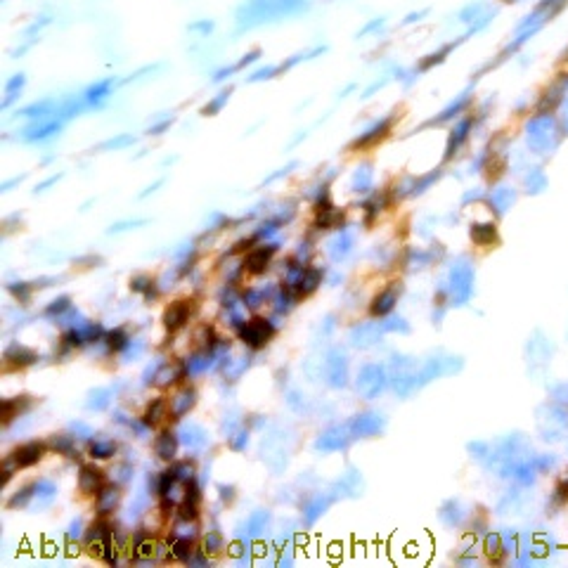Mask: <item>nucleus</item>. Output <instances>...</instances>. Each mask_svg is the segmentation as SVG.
<instances>
[{
    "label": "nucleus",
    "instance_id": "obj_9",
    "mask_svg": "<svg viewBox=\"0 0 568 568\" xmlns=\"http://www.w3.org/2000/svg\"><path fill=\"white\" fill-rule=\"evenodd\" d=\"M197 401H199V393H197L195 386H190V384L180 386V389L173 393L171 398H168V403H171V415H168V420H171V422H183L185 417L195 410Z\"/></svg>",
    "mask_w": 568,
    "mask_h": 568
},
{
    "label": "nucleus",
    "instance_id": "obj_18",
    "mask_svg": "<svg viewBox=\"0 0 568 568\" xmlns=\"http://www.w3.org/2000/svg\"><path fill=\"white\" fill-rule=\"evenodd\" d=\"M334 500H336V497L334 495H327V492H317V495L310 497V500L303 504V511H301L303 526L305 528H313L315 523L320 521L324 514H327V509L332 507Z\"/></svg>",
    "mask_w": 568,
    "mask_h": 568
},
{
    "label": "nucleus",
    "instance_id": "obj_44",
    "mask_svg": "<svg viewBox=\"0 0 568 568\" xmlns=\"http://www.w3.org/2000/svg\"><path fill=\"white\" fill-rule=\"evenodd\" d=\"M133 478H135V469H133V464H130V462H118V464L114 466V471H111V480L118 483V485L133 483Z\"/></svg>",
    "mask_w": 568,
    "mask_h": 568
},
{
    "label": "nucleus",
    "instance_id": "obj_25",
    "mask_svg": "<svg viewBox=\"0 0 568 568\" xmlns=\"http://www.w3.org/2000/svg\"><path fill=\"white\" fill-rule=\"evenodd\" d=\"M185 379V374H183V363L180 365H173V363H161L159 367V372H157V377H154V386L157 389H171V386H176L180 384Z\"/></svg>",
    "mask_w": 568,
    "mask_h": 568
},
{
    "label": "nucleus",
    "instance_id": "obj_40",
    "mask_svg": "<svg viewBox=\"0 0 568 568\" xmlns=\"http://www.w3.org/2000/svg\"><path fill=\"white\" fill-rule=\"evenodd\" d=\"M296 301V296L291 294L289 289H279L277 294H275L272 298V310H275V315H289L291 310H294V303Z\"/></svg>",
    "mask_w": 568,
    "mask_h": 568
},
{
    "label": "nucleus",
    "instance_id": "obj_39",
    "mask_svg": "<svg viewBox=\"0 0 568 568\" xmlns=\"http://www.w3.org/2000/svg\"><path fill=\"white\" fill-rule=\"evenodd\" d=\"M171 469H173V473H176L178 483H183V485L197 478V464L192 459H176V462H171Z\"/></svg>",
    "mask_w": 568,
    "mask_h": 568
},
{
    "label": "nucleus",
    "instance_id": "obj_28",
    "mask_svg": "<svg viewBox=\"0 0 568 568\" xmlns=\"http://www.w3.org/2000/svg\"><path fill=\"white\" fill-rule=\"evenodd\" d=\"M31 396H17V398H8L3 401V424L8 427L12 420H17L20 415L31 410Z\"/></svg>",
    "mask_w": 568,
    "mask_h": 568
},
{
    "label": "nucleus",
    "instance_id": "obj_31",
    "mask_svg": "<svg viewBox=\"0 0 568 568\" xmlns=\"http://www.w3.org/2000/svg\"><path fill=\"white\" fill-rule=\"evenodd\" d=\"M130 291H135V294H142L147 303H152L154 298L159 296L157 282H154L149 275H137V277L130 279Z\"/></svg>",
    "mask_w": 568,
    "mask_h": 568
},
{
    "label": "nucleus",
    "instance_id": "obj_24",
    "mask_svg": "<svg viewBox=\"0 0 568 568\" xmlns=\"http://www.w3.org/2000/svg\"><path fill=\"white\" fill-rule=\"evenodd\" d=\"M396 303H398V291L393 289V286H389V289L379 291V294L372 298L370 313L374 317H386L396 310Z\"/></svg>",
    "mask_w": 568,
    "mask_h": 568
},
{
    "label": "nucleus",
    "instance_id": "obj_12",
    "mask_svg": "<svg viewBox=\"0 0 568 568\" xmlns=\"http://www.w3.org/2000/svg\"><path fill=\"white\" fill-rule=\"evenodd\" d=\"M3 360H5V365H8L10 370H27V367L39 363V353H36L34 348H29L27 343L12 341L10 346L5 348Z\"/></svg>",
    "mask_w": 568,
    "mask_h": 568
},
{
    "label": "nucleus",
    "instance_id": "obj_36",
    "mask_svg": "<svg viewBox=\"0 0 568 568\" xmlns=\"http://www.w3.org/2000/svg\"><path fill=\"white\" fill-rule=\"evenodd\" d=\"M74 308V303H71V298L69 296H57L55 298V301H50L46 308H43V317H46V320H53V322H57L62 315L67 313V310H71Z\"/></svg>",
    "mask_w": 568,
    "mask_h": 568
},
{
    "label": "nucleus",
    "instance_id": "obj_32",
    "mask_svg": "<svg viewBox=\"0 0 568 568\" xmlns=\"http://www.w3.org/2000/svg\"><path fill=\"white\" fill-rule=\"evenodd\" d=\"M168 542H171V554L173 561H180V564H187L195 554V540L187 538H176V535H168Z\"/></svg>",
    "mask_w": 568,
    "mask_h": 568
},
{
    "label": "nucleus",
    "instance_id": "obj_47",
    "mask_svg": "<svg viewBox=\"0 0 568 568\" xmlns=\"http://www.w3.org/2000/svg\"><path fill=\"white\" fill-rule=\"evenodd\" d=\"M147 351V343L142 341V339H130V343L126 346V351L121 353V358H123V363H135L137 358H140L142 353Z\"/></svg>",
    "mask_w": 568,
    "mask_h": 568
},
{
    "label": "nucleus",
    "instance_id": "obj_43",
    "mask_svg": "<svg viewBox=\"0 0 568 568\" xmlns=\"http://www.w3.org/2000/svg\"><path fill=\"white\" fill-rule=\"evenodd\" d=\"M382 329H384V334H410V324L405 317L401 315H386V320L382 322Z\"/></svg>",
    "mask_w": 568,
    "mask_h": 568
},
{
    "label": "nucleus",
    "instance_id": "obj_23",
    "mask_svg": "<svg viewBox=\"0 0 568 568\" xmlns=\"http://www.w3.org/2000/svg\"><path fill=\"white\" fill-rule=\"evenodd\" d=\"M270 521H272V514L268 509H256L249 514L247 519V535L251 540H261L265 535V530L270 528Z\"/></svg>",
    "mask_w": 568,
    "mask_h": 568
},
{
    "label": "nucleus",
    "instance_id": "obj_14",
    "mask_svg": "<svg viewBox=\"0 0 568 568\" xmlns=\"http://www.w3.org/2000/svg\"><path fill=\"white\" fill-rule=\"evenodd\" d=\"M178 436L183 448L190 452H202L209 445V434H206V429L199 422H183L178 429Z\"/></svg>",
    "mask_w": 568,
    "mask_h": 568
},
{
    "label": "nucleus",
    "instance_id": "obj_53",
    "mask_svg": "<svg viewBox=\"0 0 568 568\" xmlns=\"http://www.w3.org/2000/svg\"><path fill=\"white\" fill-rule=\"evenodd\" d=\"M216 488H218V497H221V502H223V504H233V502L237 500V488H235V485H230V483H218Z\"/></svg>",
    "mask_w": 568,
    "mask_h": 568
},
{
    "label": "nucleus",
    "instance_id": "obj_48",
    "mask_svg": "<svg viewBox=\"0 0 568 568\" xmlns=\"http://www.w3.org/2000/svg\"><path fill=\"white\" fill-rule=\"evenodd\" d=\"M471 240L476 242V244H490V242L495 240V226H490V223L476 226L471 230Z\"/></svg>",
    "mask_w": 568,
    "mask_h": 568
},
{
    "label": "nucleus",
    "instance_id": "obj_45",
    "mask_svg": "<svg viewBox=\"0 0 568 568\" xmlns=\"http://www.w3.org/2000/svg\"><path fill=\"white\" fill-rule=\"evenodd\" d=\"M171 535H176V538H187V540H197V535H199L197 521H185V519H178L176 523H173V528H171Z\"/></svg>",
    "mask_w": 568,
    "mask_h": 568
},
{
    "label": "nucleus",
    "instance_id": "obj_33",
    "mask_svg": "<svg viewBox=\"0 0 568 568\" xmlns=\"http://www.w3.org/2000/svg\"><path fill=\"white\" fill-rule=\"evenodd\" d=\"M249 367H251V355H242V358H235L223 365V374H226L228 382H240L242 377L249 372Z\"/></svg>",
    "mask_w": 568,
    "mask_h": 568
},
{
    "label": "nucleus",
    "instance_id": "obj_51",
    "mask_svg": "<svg viewBox=\"0 0 568 568\" xmlns=\"http://www.w3.org/2000/svg\"><path fill=\"white\" fill-rule=\"evenodd\" d=\"M69 431L76 436L78 441H90L92 436H95V434H92L90 424H85V422H81V420H74L71 424H69Z\"/></svg>",
    "mask_w": 568,
    "mask_h": 568
},
{
    "label": "nucleus",
    "instance_id": "obj_49",
    "mask_svg": "<svg viewBox=\"0 0 568 568\" xmlns=\"http://www.w3.org/2000/svg\"><path fill=\"white\" fill-rule=\"evenodd\" d=\"M83 535H85V528H83V519H74L71 523H69V528H67V533H64V538L69 545H76L78 540H83Z\"/></svg>",
    "mask_w": 568,
    "mask_h": 568
},
{
    "label": "nucleus",
    "instance_id": "obj_46",
    "mask_svg": "<svg viewBox=\"0 0 568 568\" xmlns=\"http://www.w3.org/2000/svg\"><path fill=\"white\" fill-rule=\"evenodd\" d=\"M336 488L343 490V492H348V495H358L360 488H363V485H360V473L355 471V469H351V471L346 473V476L339 480V483H336Z\"/></svg>",
    "mask_w": 568,
    "mask_h": 568
},
{
    "label": "nucleus",
    "instance_id": "obj_35",
    "mask_svg": "<svg viewBox=\"0 0 568 568\" xmlns=\"http://www.w3.org/2000/svg\"><path fill=\"white\" fill-rule=\"evenodd\" d=\"M31 500H34V483H27V485H22L20 490L12 492V495L8 497V502H5V507L8 509H29Z\"/></svg>",
    "mask_w": 568,
    "mask_h": 568
},
{
    "label": "nucleus",
    "instance_id": "obj_29",
    "mask_svg": "<svg viewBox=\"0 0 568 568\" xmlns=\"http://www.w3.org/2000/svg\"><path fill=\"white\" fill-rule=\"evenodd\" d=\"M111 398H114V389H109V386H97V389H92L88 393L85 410H90V412H104V410H109Z\"/></svg>",
    "mask_w": 568,
    "mask_h": 568
},
{
    "label": "nucleus",
    "instance_id": "obj_17",
    "mask_svg": "<svg viewBox=\"0 0 568 568\" xmlns=\"http://www.w3.org/2000/svg\"><path fill=\"white\" fill-rule=\"evenodd\" d=\"M60 495V485L53 478H39L34 480V500H31V511H46L53 507V502Z\"/></svg>",
    "mask_w": 568,
    "mask_h": 568
},
{
    "label": "nucleus",
    "instance_id": "obj_19",
    "mask_svg": "<svg viewBox=\"0 0 568 568\" xmlns=\"http://www.w3.org/2000/svg\"><path fill=\"white\" fill-rule=\"evenodd\" d=\"M104 485V471L97 464H81L78 469V492L85 497L97 495V490Z\"/></svg>",
    "mask_w": 568,
    "mask_h": 568
},
{
    "label": "nucleus",
    "instance_id": "obj_50",
    "mask_svg": "<svg viewBox=\"0 0 568 568\" xmlns=\"http://www.w3.org/2000/svg\"><path fill=\"white\" fill-rule=\"evenodd\" d=\"M8 291H10V294L15 296L22 305H27V303L31 301V284H27V282L8 284Z\"/></svg>",
    "mask_w": 568,
    "mask_h": 568
},
{
    "label": "nucleus",
    "instance_id": "obj_58",
    "mask_svg": "<svg viewBox=\"0 0 568 568\" xmlns=\"http://www.w3.org/2000/svg\"><path fill=\"white\" fill-rule=\"evenodd\" d=\"M111 420H114L116 424H121V427H130L133 417H130L126 410H114V412H111Z\"/></svg>",
    "mask_w": 568,
    "mask_h": 568
},
{
    "label": "nucleus",
    "instance_id": "obj_54",
    "mask_svg": "<svg viewBox=\"0 0 568 568\" xmlns=\"http://www.w3.org/2000/svg\"><path fill=\"white\" fill-rule=\"evenodd\" d=\"M500 549H504V547H502V535H497V533L485 535V554H488L490 559L495 557V554L500 552Z\"/></svg>",
    "mask_w": 568,
    "mask_h": 568
},
{
    "label": "nucleus",
    "instance_id": "obj_30",
    "mask_svg": "<svg viewBox=\"0 0 568 568\" xmlns=\"http://www.w3.org/2000/svg\"><path fill=\"white\" fill-rule=\"evenodd\" d=\"M104 346H107V353H118L121 355L126 351V346L130 343V334L126 327H114V329H107V334H104Z\"/></svg>",
    "mask_w": 568,
    "mask_h": 568
},
{
    "label": "nucleus",
    "instance_id": "obj_1",
    "mask_svg": "<svg viewBox=\"0 0 568 568\" xmlns=\"http://www.w3.org/2000/svg\"><path fill=\"white\" fill-rule=\"evenodd\" d=\"M275 334H277V322L270 320V317H263V315L249 317V320L244 322V327L237 332L240 341L244 343L247 348H251V351L265 348L268 343L275 339Z\"/></svg>",
    "mask_w": 568,
    "mask_h": 568
},
{
    "label": "nucleus",
    "instance_id": "obj_42",
    "mask_svg": "<svg viewBox=\"0 0 568 568\" xmlns=\"http://www.w3.org/2000/svg\"><path fill=\"white\" fill-rule=\"evenodd\" d=\"M268 294H270V289H247L244 294H242V303H244L247 310L256 313V310H258L261 305L265 303Z\"/></svg>",
    "mask_w": 568,
    "mask_h": 568
},
{
    "label": "nucleus",
    "instance_id": "obj_3",
    "mask_svg": "<svg viewBox=\"0 0 568 568\" xmlns=\"http://www.w3.org/2000/svg\"><path fill=\"white\" fill-rule=\"evenodd\" d=\"M353 443V434L346 424H334V427L324 429V431L317 434V438L313 443V448L322 455H332V452H343L348 450Z\"/></svg>",
    "mask_w": 568,
    "mask_h": 568
},
{
    "label": "nucleus",
    "instance_id": "obj_41",
    "mask_svg": "<svg viewBox=\"0 0 568 568\" xmlns=\"http://www.w3.org/2000/svg\"><path fill=\"white\" fill-rule=\"evenodd\" d=\"M249 436H251V429L242 424V427L237 429L235 434H230V436H228V448H230V450H233V452H244L247 448H249Z\"/></svg>",
    "mask_w": 568,
    "mask_h": 568
},
{
    "label": "nucleus",
    "instance_id": "obj_27",
    "mask_svg": "<svg viewBox=\"0 0 568 568\" xmlns=\"http://www.w3.org/2000/svg\"><path fill=\"white\" fill-rule=\"evenodd\" d=\"M118 445L116 441L111 438H90L88 441V457L95 462H107L111 457H116Z\"/></svg>",
    "mask_w": 568,
    "mask_h": 568
},
{
    "label": "nucleus",
    "instance_id": "obj_2",
    "mask_svg": "<svg viewBox=\"0 0 568 568\" xmlns=\"http://www.w3.org/2000/svg\"><path fill=\"white\" fill-rule=\"evenodd\" d=\"M386 384H389V374L377 363L363 365L358 370V377H355V391H358L360 398H365V401H374V398L386 389Z\"/></svg>",
    "mask_w": 568,
    "mask_h": 568
},
{
    "label": "nucleus",
    "instance_id": "obj_20",
    "mask_svg": "<svg viewBox=\"0 0 568 568\" xmlns=\"http://www.w3.org/2000/svg\"><path fill=\"white\" fill-rule=\"evenodd\" d=\"M168 415H171V403H168V398L166 396H157V398H152V401L145 405L142 420H145L152 429H157Z\"/></svg>",
    "mask_w": 568,
    "mask_h": 568
},
{
    "label": "nucleus",
    "instance_id": "obj_56",
    "mask_svg": "<svg viewBox=\"0 0 568 568\" xmlns=\"http://www.w3.org/2000/svg\"><path fill=\"white\" fill-rule=\"evenodd\" d=\"M332 247H334L332 249L334 261H339V258H343V256L348 254V249H351V240H348V237H339V240H336Z\"/></svg>",
    "mask_w": 568,
    "mask_h": 568
},
{
    "label": "nucleus",
    "instance_id": "obj_59",
    "mask_svg": "<svg viewBox=\"0 0 568 568\" xmlns=\"http://www.w3.org/2000/svg\"><path fill=\"white\" fill-rule=\"evenodd\" d=\"M249 422H251V424H249V429H261L265 420H263V415H251V420H249Z\"/></svg>",
    "mask_w": 568,
    "mask_h": 568
},
{
    "label": "nucleus",
    "instance_id": "obj_13",
    "mask_svg": "<svg viewBox=\"0 0 568 568\" xmlns=\"http://www.w3.org/2000/svg\"><path fill=\"white\" fill-rule=\"evenodd\" d=\"M382 334H384L382 324H377V322H360V324H355V327L351 329V334H348V341H351L355 348H360V351H367V348L377 346V343L382 341Z\"/></svg>",
    "mask_w": 568,
    "mask_h": 568
},
{
    "label": "nucleus",
    "instance_id": "obj_10",
    "mask_svg": "<svg viewBox=\"0 0 568 568\" xmlns=\"http://www.w3.org/2000/svg\"><path fill=\"white\" fill-rule=\"evenodd\" d=\"M123 485H118V483H104L102 488L97 490V495H95V514L97 516H104V519H109V516H114L118 507H121V497H123V492H121Z\"/></svg>",
    "mask_w": 568,
    "mask_h": 568
},
{
    "label": "nucleus",
    "instance_id": "obj_37",
    "mask_svg": "<svg viewBox=\"0 0 568 568\" xmlns=\"http://www.w3.org/2000/svg\"><path fill=\"white\" fill-rule=\"evenodd\" d=\"M462 519H464V509H462V504L457 500H448L445 504L441 507V521L445 523V526H459Z\"/></svg>",
    "mask_w": 568,
    "mask_h": 568
},
{
    "label": "nucleus",
    "instance_id": "obj_57",
    "mask_svg": "<svg viewBox=\"0 0 568 568\" xmlns=\"http://www.w3.org/2000/svg\"><path fill=\"white\" fill-rule=\"evenodd\" d=\"M305 396H301L298 391H291L289 393V398H286V403H289V408L294 410V412H305V401H303Z\"/></svg>",
    "mask_w": 568,
    "mask_h": 568
},
{
    "label": "nucleus",
    "instance_id": "obj_6",
    "mask_svg": "<svg viewBox=\"0 0 568 568\" xmlns=\"http://www.w3.org/2000/svg\"><path fill=\"white\" fill-rule=\"evenodd\" d=\"M197 303L190 301V298H178V301L168 303L161 313V322H164V329L168 334H176L190 322V317L195 315Z\"/></svg>",
    "mask_w": 568,
    "mask_h": 568
},
{
    "label": "nucleus",
    "instance_id": "obj_55",
    "mask_svg": "<svg viewBox=\"0 0 568 568\" xmlns=\"http://www.w3.org/2000/svg\"><path fill=\"white\" fill-rule=\"evenodd\" d=\"M161 363H164V360H154V363H149L145 367V372H142V386H152L154 384V377H157Z\"/></svg>",
    "mask_w": 568,
    "mask_h": 568
},
{
    "label": "nucleus",
    "instance_id": "obj_15",
    "mask_svg": "<svg viewBox=\"0 0 568 568\" xmlns=\"http://www.w3.org/2000/svg\"><path fill=\"white\" fill-rule=\"evenodd\" d=\"M180 448H183V443H180L178 431H173V429H161L157 438H154V455L161 462H168V464L178 459Z\"/></svg>",
    "mask_w": 568,
    "mask_h": 568
},
{
    "label": "nucleus",
    "instance_id": "obj_11",
    "mask_svg": "<svg viewBox=\"0 0 568 568\" xmlns=\"http://www.w3.org/2000/svg\"><path fill=\"white\" fill-rule=\"evenodd\" d=\"M218 370V363L214 358V353L206 351V348H197L195 353H190L183 360V374L185 379H197L206 372H214Z\"/></svg>",
    "mask_w": 568,
    "mask_h": 568
},
{
    "label": "nucleus",
    "instance_id": "obj_34",
    "mask_svg": "<svg viewBox=\"0 0 568 568\" xmlns=\"http://www.w3.org/2000/svg\"><path fill=\"white\" fill-rule=\"evenodd\" d=\"M202 547L209 557H218V554H223V549H226V538H223V533L218 528H211L204 533Z\"/></svg>",
    "mask_w": 568,
    "mask_h": 568
},
{
    "label": "nucleus",
    "instance_id": "obj_52",
    "mask_svg": "<svg viewBox=\"0 0 568 568\" xmlns=\"http://www.w3.org/2000/svg\"><path fill=\"white\" fill-rule=\"evenodd\" d=\"M149 495L152 492H140V495L135 497L133 504H130V509H128V519H137V516H142L147 511V500H149Z\"/></svg>",
    "mask_w": 568,
    "mask_h": 568
},
{
    "label": "nucleus",
    "instance_id": "obj_38",
    "mask_svg": "<svg viewBox=\"0 0 568 568\" xmlns=\"http://www.w3.org/2000/svg\"><path fill=\"white\" fill-rule=\"evenodd\" d=\"M218 339L221 336L216 334V327L214 324H209V322H204V324H199L197 327V332H195V343H197V348H206V351H211V348L216 346Z\"/></svg>",
    "mask_w": 568,
    "mask_h": 568
},
{
    "label": "nucleus",
    "instance_id": "obj_21",
    "mask_svg": "<svg viewBox=\"0 0 568 568\" xmlns=\"http://www.w3.org/2000/svg\"><path fill=\"white\" fill-rule=\"evenodd\" d=\"M48 448L53 452H57V455H64V457L69 459H78L81 455L76 450V436H74L71 431L69 434H53L50 436V441H48Z\"/></svg>",
    "mask_w": 568,
    "mask_h": 568
},
{
    "label": "nucleus",
    "instance_id": "obj_5",
    "mask_svg": "<svg viewBox=\"0 0 568 568\" xmlns=\"http://www.w3.org/2000/svg\"><path fill=\"white\" fill-rule=\"evenodd\" d=\"M114 526L104 519V516H97V521H92L88 528H85L83 535V545L90 549L92 554H97V559L104 554V549H109L114 545Z\"/></svg>",
    "mask_w": 568,
    "mask_h": 568
},
{
    "label": "nucleus",
    "instance_id": "obj_7",
    "mask_svg": "<svg viewBox=\"0 0 568 568\" xmlns=\"http://www.w3.org/2000/svg\"><path fill=\"white\" fill-rule=\"evenodd\" d=\"M322 374H324V382H327L332 389H343L348 386V358L346 353L339 351V348H332L327 353L322 363Z\"/></svg>",
    "mask_w": 568,
    "mask_h": 568
},
{
    "label": "nucleus",
    "instance_id": "obj_16",
    "mask_svg": "<svg viewBox=\"0 0 568 568\" xmlns=\"http://www.w3.org/2000/svg\"><path fill=\"white\" fill-rule=\"evenodd\" d=\"M46 450H48V443H43V441H29V443H22V445H17L15 450L10 452V457L17 462V466H20V469H29V466L39 464V462L46 457Z\"/></svg>",
    "mask_w": 568,
    "mask_h": 568
},
{
    "label": "nucleus",
    "instance_id": "obj_22",
    "mask_svg": "<svg viewBox=\"0 0 568 568\" xmlns=\"http://www.w3.org/2000/svg\"><path fill=\"white\" fill-rule=\"evenodd\" d=\"M320 284H322V272L315 270V268H303L301 277H298V282L294 286V296L296 298H305V296L315 294Z\"/></svg>",
    "mask_w": 568,
    "mask_h": 568
},
{
    "label": "nucleus",
    "instance_id": "obj_4",
    "mask_svg": "<svg viewBox=\"0 0 568 568\" xmlns=\"http://www.w3.org/2000/svg\"><path fill=\"white\" fill-rule=\"evenodd\" d=\"M448 294H450V305H455V308H462V305L469 303V298L473 294V272L469 265L452 268Z\"/></svg>",
    "mask_w": 568,
    "mask_h": 568
},
{
    "label": "nucleus",
    "instance_id": "obj_26",
    "mask_svg": "<svg viewBox=\"0 0 568 568\" xmlns=\"http://www.w3.org/2000/svg\"><path fill=\"white\" fill-rule=\"evenodd\" d=\"M272 254H275V247H261L251 251L244 258V270L251 272V275H261L268 270V265H270L272 261Z\"/></svg>",
    "mask_w": 568,
    "mask_h": 568
},
{
    "label": "nucleus",
    "instance_id": "obj_8",
    "mask_svg": "<svg viewBox=\"0 0 568 568\" xmlns=\"http://www.w3.org/2000/svg\"><path fill=\"white\" fill-rule=\"evenodd\" d=\"M386 420L377 412H360L355 415L351 422H348V429H351L353 438H374L384 431Z\"/></svg>",
    "mask_w": 568,
    "mask_h": 568
}]
</instances>
